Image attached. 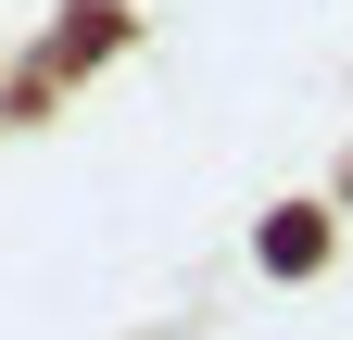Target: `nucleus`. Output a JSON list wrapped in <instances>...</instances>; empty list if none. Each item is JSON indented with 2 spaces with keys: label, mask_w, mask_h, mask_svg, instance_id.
I'll return each mask as SVG.
<instances>
[{
  "label": "nucleus",
  "mask_w": 353,
  "mask_h": 340,
  "mask_svg": "<svg viewBox=\"0 0 353 340\" xmlns=\"http://www.w3.org/2000/svg\"><path fill=\"white\" fill-rule=\"evenodd\" d=\"M316 252H328V227L303 215V202H290L278 227H265V265H278V277H303V265H316Z\"/></svg>",
  "instance_id": "obj_1"
}]
</instances>
